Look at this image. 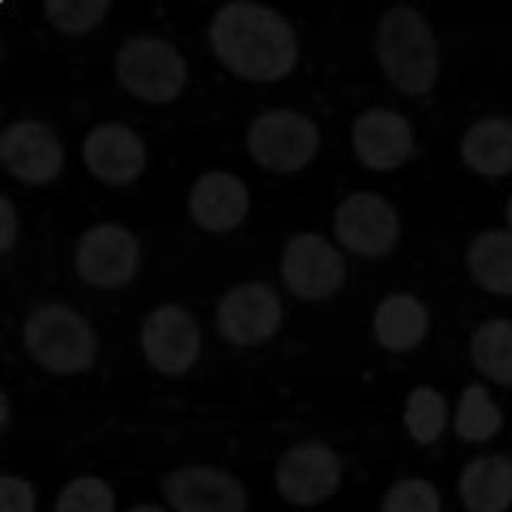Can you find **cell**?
Instances as JSON below:
<instances>
[{
	"mask_svg": "<svg viewBox=\"0 0 512 512\" xmlns=\"http://www.w3.org/2000/svg\"><path fill=\"white\" fill-rule=\"evenodd\" d=\"M505 215H508V225H510V233H512V198L508 200V210H505Z\"/></svg>",
	"mask_w": 512,
	"mask_h": 512,
	"instance_id": "4dcf8cb0",
	"label": "cell"
},
{
	"mask_svg": "<svg viewBox=\"0 0 512 512\" xmlns=\"http://www.w3.org/2000/svg\"><path fill=\"white\" fill-rule=\"evenodd\" d=\"M143 353L163 375H180L195 365L200 355V328L180 305H160L143 325Z\"/></svg>",
	"mask_w": 512,
	"mask_h": 512,
	"instance_id": "4fadbf2b",
	"label": "cell"
},
{
	"mask_svg": "<svg viewBox=\"0 0 512 512\" xmlns=\"http://www.w3.org/2000/svg\"><path fill=\"white\" fill-rule=\"evenodd\" d=\"M165 503L175 512H245L248 490L218 468H178L160 483Z\"/></svg>",
	"mask_w": 512,
	"mask_h": 512,
	"instance_id": "8fae6325",
	"label": "cell"
},
{
	"mask_svg": "<svg viewBox=\"0 0 512 512\" xmlns=\"http://www.w3.org/2000/svg\"><path fill=\"white\" fill-rule=\"evenodd\" d=\"M465 165L485 178H503L512 173V120L490 115L470 125L460 143Z\"/></svg>",
	"mask_w": 512,
	"mask_h": 512,
	"instance_id": "ac0fdd59",
	"label": "cell"
},
{
	"mask_svg": "<svg viewBox=\"0 0 512 512\" xmlns=\"http://www.w3.org/2000/svg\"><path fill=\"white\" fill-rule=\"evenodd\" d=\"M320 148V130L295 110H268L250 123L248 150L270 173H298Z\"/></svg>",
	"mask_w": 512,
	"mask_h": 512,
	"instance_id": "5b68a950",
	"label": "cell"
},
{
	"mask_svg": "<svg viewBox=\"0 0 512 512\" xmlns=\"http://www.w3.org/2000/svg\"><path fill=\"white\" fill-rule=\"evenodd\" d=\"M140 263V243L118 223L85 230L75 248V270L93 288L115 290L133 280Z\"/></svg>",
	"mask_w": 512,
	"mask_h": 512,
	"instance_id": "8992f818",
	"label": "cell"
},
{
	"mask_svg": "<svg viewBox=\"0 0 512 512\" xmlns=\"http://www.w3.org/2000/svg\"><path fill=\"white\" fill-rule=\"evenodd\" d=\"M405 428L410 438L420 445H430L440 438L448 423V405L438 390L420 385L405 400Z\"/></svg>",
	"mask_w": 512,
	"mask_h": 512,
	"instance_id": "603a6c76",
	"label": "cell"
},
{
	"mask_svg": "<svg viewBox=\"0 0 512 512\" xmlns=\"http://www.w3.org/2000/svg\"><path fill=\"white\" fill-rule=\"evenodd\" d=\"M428 310L415 295L395 293L388 295L375 310L373 330L378 343L393 353L418 348L428 335Z\"/></svg>",
	"mask_w": 512,
	"mask_h": 512,
	"instance_id": "d6986e66",
	"label": "cell"
},
{
	"mask_svg": "<svg viewBox=\"0 0 512 512\" xmlns=\"http://www.w3.org/2000/svg\"><path fill=\"white\" fill-rule=\"evenodd\" d=\"M188 208L195 223L208 233H230L248 215L250 193L238 175L213 170L193 183Z\"/></svg>",
	"mask_w": 512,
	"mask_h": 512,
	"instance_id": "2e32d148",
	"label": "cell"
},
{
	"mask_svg": "<svg viewBox=\"0 0 512 512\" xmlns=\"http://www.w3.org/2000/svg\"><path fill=\"white\" fill-rule=\"evenodd\" d=\"M283 323V303L265 283H243L230 290L218 308V330L235 345H260Z\"/></svg>",
	"mask_w": 512,
	"mask_h": 512,
	"instance_id": "7c38bea8",
	"label": "cell"
},
{
	"mask_svg": "<svg viewBox=\"0 0 512 512\" xmlns=\"http://www.w3.org/2000/svg\"><path fill=\"white\" fill-rule=\"evenodd\" d=\"M343 480L340 458L323 443H300L285 450L275 468L278 493L298 508L325 503Z\"/></svg>",
	"mask_w": 512,
	"mask_h": 512,
	"instance_id": "ba28073f",
	"label": "cell"
},
{
	"mask_svg": "<svg viewBox=\"0 0 512 512\" xmlns=\"http://www.w3.org/2000/svg\"><path fill=\"white\" fill-rule=\"evenodd\" d=\"M280 273L300 300H325L343 288L345 260L323 235L300 233L285 245Z\"/></svg>",
	"mask_w": 512,
	"mask_h": 512,
	"instance_id": "9c48e42d",
	"label": "cell"
},
{
	"mask_svg": "<svg viewBox=\"0 0 512 512\" xmlns=\"http://www.w3.org/2000/svg\"><path fill=\"white\" fill-rule=\"evenodd\" d=\"M440 495L433 483L423 478L398 480L383 500V512H440Z\"/></svg>",
	"mask_w": 512,
	"mask_h": 512,
	"instance_id": "484cf974",
	"label": "cell"
},
{
	"mask_svg": "<svg viewBox=\"0 0 512 512\" xmlns=\"http://www.w3.org/2000/svg\"><path fill=\"white\" fill-rule=\"evenodd\" d=\"M0 408H3V420H0V425H3V430L8 428V398L5 395H0Z\"/></svg>",
	"mask_w": 512,
	"mask_h": 512,
	"instance_id": "f1b7e54d",
	"label": "cell"
},
{
	"mask_svg": "<svg viewBox=\"0 0 512 512\" xmlns=\"http://www.w3.org/2000/svg\"><path fill=\"white\" fill-rule=\"evenodd\" d=\"M115 75L135 98L145 103H170L183 93L188 65L168 40L145 35V38H130L118 50Z\"/></svg>",
	"mask_w": 512,
	"mask_h": 512,
	"instance_id": "277c9868",
	"label": "cell"
},
{
	"mask_svg": "<svg viewBox=\"0 0 512 512\" xmlns=\"http://www.w3.org/2000/svg\"><path fill=\"white\" fill-rule=\"evenodd\" d=\"M83 158L90 173L105 185H130L143 175L148 153L133 128L103 123L85 135Z\"/></svg>",
	"mask_w": 512,
	"mask_h": 512,
	"instance_id": "5bb4252c",
	"label": "cell"
},
{
	"mask_svg": "<svg viewBox=\"0 0 512 512\" xmlns=\"http://www.w3.org/2000/svg\"><path fill=\"white\" fill-rule=\"evenodd\" d=\"M210 45L220 63L238 78L273 83L298 63L295 30L278 10L260 3H228L210 23Z\"/></svg>",
	"mask_w": 512,
	"mask_h": 512,
	"instance_id": "6da1fadb",
	"label": "cell"
},
{
	"mask_svg": "<svg viewBox=\"0 0 512 512\" xmlns=\"http://www.w3.org/2000/svg\"><path fill=\"white\" fill-rule=\"evenodd\" d=\"M470 275L480 288L495 295H512V233L485 230L468 248Z\"/></svg>",
	"mask_w": 512,
	"mask_h": 512,
	"instance_id": "ffe728a7",
	"label": "cell"
},
{
	"mask_svg": "<svg viewBox=\"0 0 512 512\" xmlns=\"http://www.w3.org/2000/svg\"><path fill=\"white\" fill-rule=\"evenodd\" d=\"M0 160L15 180L25 185H48L63 170V145L50 125L20 120L0 135Z\"/></svg>",
	"mask_w": 512,
	"mask_h": 512,
	"instance_id": "30bf717a",
	"label": "cell"
},
{
	"mask_svg": "<svg viewBox=\"0 0 512 512\" xmlns=\"http://www.w3.org/2000/svg\"><path fill=\"white\" fill-rule=\"evenodd\" d=\"M55 512H115V493L105 480L85 475L60 490Z\"/></svg>",
	"mask_w": 512,
	"mask_h": 512,
	"instance_id": "d4e9b609",
	"label": "cell"
},
{
	"mask_svg": "<svg viewBox=\"0 0 512 512\" xmlns=\"http://www.w3.org/2000/svg\"><path fill=\"white\" fill-rule=\"evenodd\" d=\"M18 235V215L8 195L0 198V253H8Z\"/></svg>",
	"mask_w": 512,
	"mask_h": 512,
	"instance_id": "83f0119b",
	"label": "cell"
},
{
	"mask_svg": "<svg viewBox=\"0 0 512 512\" xmlns=\"http://www.w3.org/2000/svg\"><path fill=\"white\" fill-rule=\"evenodd\" d=\"M458 490L468 512H505L512 505V460L505 455L473 460L465 465Z\"/></svg>",
	"mask_w": 512,
	"mask_h": 512,
	"instance_id": "e0dca14e",
	"label": "cell"
},
{
	"mask_svg": "<svg viewBox=\"0 0 512 512\" xmlns=\"http://www.w3.org/2000/svg\"><path fill=\"white\" fill-rule=\"evenodd\" d=\"M113 3L110 0H48L43 5L45 18L60 33L80 35L93 30L95 25L103 23L105 15L110 13Z\"/></svg>",
	"mask_w": 512,
	"mask_h": 512,
	"instance_id": "cb8c5ba5",
	"label": "cell"
},
{
	"mask_svg": "<svg viewBox=\"0 0 512 512\" xmlns=\"http://www.w3.org/2000/svg\"><path fill=\"white\" fill-rule=\"evenodd\" d=\"M503 428V413L485 385H468L455 413V430L465 443H488Z\"/></svg>",
	"mask_w": 512,
	"mask_h": 512,
	"instance_id": "7402d4cb",
	"label": "cell"
},
{
	"mask_svg": "<svg viewBox=\"0 0 512 512\" xmlns=\"http://www.w3.org/2000/svg\"><path fill=\"white\" fill-rule=\"evenodd\" d=\"M375 55L385 78L405 95L430 93L438 80V40L425 15L408 5L383 13L375 33Z\"/></svg>",
	"mask_w": 512,
	"mask_h": 512,
	"instance_id": "7a4b0ae2",
	"label": "cell"
},
{
	"mask_svg": "<svg viewBox=\"0 0 512 512\" xmlns=\"http://www.w3.org/2000/svg\"><path fill=\"white\" fill-rule=\"evenodd\" d=\"M35 490L28 480L3 475L0 478V512H33Z\"/></svg>",
	"mask_w": 512,
	"mask_h": 512,
	"instance_id": "4316f807",
	"label": "cell"
},
{
	"mask_svg": "<svg viewBox=\"0 0 512 512\" xmlns=\"http://www.w3.org/2000/svg\"><path fill=\"white\" fill-rule=\"evenodd\" d=\"M470 355L485 378L498 385H512V320H485L475 330Z\"/></svg>",
	"mask_w": 512,
	"mask_h": 512,
	"instance_id": "44dd1931",
	"label": "cell"
},
{
	"mask_svg": "<svg viewBox=\"0 0 512 512\" xmlns=\"http://www.w3.org/2000/svg\"><path fill=\"white\" fill-rule=\"evenodd\" d=\"M25 348L40 368L55 375L83 373L95 360V333L83 315L65 305H40L23 328Z\"/></svg>",
	"mask_w": 512,
	"mask_h": 512,
	"instance_id": "3957f363",
	"label": "cell"
},
{
	"mask_svg": "<svg viewBox=\"0 0 512 512\" xmlns=\"http://www.w3.org/2000/svg\"><path fill=\"white\" fill-rule=\"evenodd\" d=\"M335 238L365 258H383L400 240V215L378 193H353L335 210Z\"/></svg>",
	"mask_w": 512,
	"mask_h": 512,
	"instance_id": "52a82bcc",
	"label": "cell"
},
{
	"mask_svg": "<svg viewBox=\"0 0 512 512\" xmlns=\"http://www.w3.org/2000/svg\"><path fill=\"white\" fill-rule=\"evenodd\" d=\"M413 128L400 113L388 108H370L353 125V148L360 163L370 170L400 168L413 153Z\"/></svg>",
	"mask_w": 512,
	"mask_h": 512,
	"instance_id": "9a60e30c",
	"label": "cell"
},
{
	"mask_svg": "<svg viewBox=\"0 0 512 512\" xmlns=\"http://www.w3.org/2000/svg\"><path fill=\"white\" fill-rule=\"evenodd\" d=\"M128 512H168V510L158 508V505H135V508H130Z\"/></svg>",
	"mask_w": 512,
	"mask_h": 512,
	"instance_id": "f546056e",
	"label": "cell"
}]
</instances>
